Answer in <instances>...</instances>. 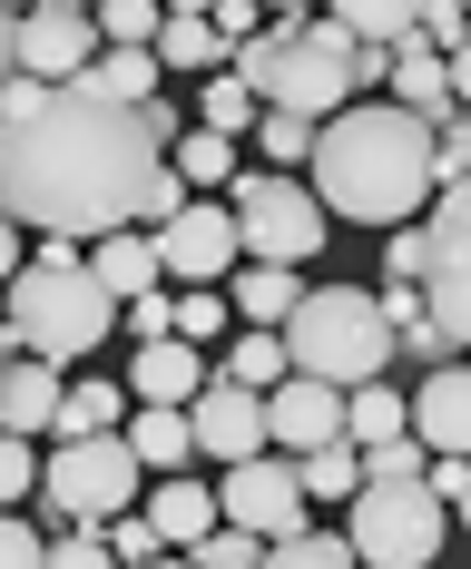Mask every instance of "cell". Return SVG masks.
Masks as SVG:
<instances>
[{"label": "cell", "instance_id": "obj_1", "mask_svg": "<svg viewBox=\"0 0 471 569\" xmlns=\"http://www.w3.org/2000/svg\"><path fill=\"white\" fill-rule=\"evenodd\" d=\"M168 99L118 109L89 79H59L30 118L0 128V217L40 236H118L128 217H168L187 187L168 168Z\"/></svg>", "mask_w": 471, "mask_h": 569}, {"label": "cell", "instance_id": "obj_2", "mask_svg": "<svg viewBox=\"0 0 471 569\" xmlns=\"http://www.w3.org/2000/svg\"><path fill=\"white\" fill-rule=\"evenodd\" d=\"M314 207H344L363 227H412V207H432V118L393 109V99H344V109L314 128Z\"/></svg>", "mask_w": 471, "mask_h": 569}, {"label": "cell", "instance_id": "obj_3", "mask_svg": "<svg viewBox=\"0 0 471 569\" xmlns=\"http://www.w3.org/2000/svg\"><path fill=\"white\" fill-rule=\"evenodd\" d=\"M227 79H245V99L265 109H294V118H334L344 99H363L383 79V50H363L353 30L334 20H275V30H245L227 50Z\"/></svg>", "mask_w": 471, "mask_h": 569}, {"label": "cell", "instance_id": "obj_4", "mask_svg": "<svg viewBox=\"0 0 471 569\" xmlns=\"http://www.w3.org/2000/svg\"><path fill=\"white\" fill-rule=\"evenodd\" d=\"M0 325H10L20 353H40V363H79V353L109 343L118 295L89 284V256H79L69 236H50L30 266H10V284H0Z\"/></svg>", "mask_w": 471, "mask_h": 569}, {"label": "cell", "instance_id": "obj_5", "mask_svg": "<svg viewBox=\"0 0 471 569\" xmlns=\"http://www.w3.org/2000/svg\"><path fill=\"white\" fill-rule=\"evenodd\" d=\"M285 373L304 383H383V363H393V335H383V315H373V295H353V284H314V295H294L285 315Z\"/></svg>", "mask_w": 471, "mask_h": 569}, {"label": "cell", "instance_id": "obj_6", "mask_svg": "<svg viewBox=\"0 0 471 569\" xmlns=\"http://www.w3.org/2000/svg\"><path fill=\"white\" fill-rule=\"evenodd\" d=\"M442 540H452V511L422 491V471L412 481H353V501H344L353 569H432Z\"/></svg>", "mask_w": 471, "mask_h": 569}, {"label": "cell", "instance_id": "obj_7", "mask_svg": "<svg viewBox=\"0 0 471 569\" xmlns=\"http://www.w3.org/2000/svg\"><path fill=\"white\" fill-rule=\"evenodd\" d=\"M30 491H40L59 520L99 530V520H118L128 501H138V452H128L118 432H79V442H59V452L40 461V481H30Z\"/></svg>", "mask_w": 471, "mask_h": 569}, {"label": "cell", "instance_id": "obj_8", "mask_svg": "<svg viewBox=\"0 0 471 569\" xmlns=\"http://www.w3.org/2000/svg\"><path fill=\"white\" fill-rule=\"evenodd\" d=\"M236 246L255 256V266H304L314 246H324V207H314V187H294L285 168L265 177H236Z\"/></svg>", "mask_w": 471, "mask_h": 569}, {"label": "cell", "instance_id": "obj_9", "mask_svg": "<svg viewBox=\"0 0 471 569\" xmlns=\"http://www.w3.org/2000/svg\"><path fill=\"white\" fill-rule=\"evenodd\" d=\"M422 315L462 353L471 335V197L462 187H432V217H422Z\"/></svg>", "mask_w": 471, "mask_h": 569}, {"label": "cell", "instance_id": "obj_10", "mask_svg": "<svg viewBox=\"0 0 471 569\" xmlns=\"http://www.w3.org/2000/svg\"><path fill=\"white\" fill-rule=\"evenodd\" d=\"M217 520H227V530H245V540H285V530H304V491H294V461H275V452L227 461Z\"/></svg>", "mask_w": 471, "mask_h": 569}, {"label": "cell", "instance_id": "obj_11", "mask_svg": "<svg viewBox=\"0 0 471 569\" xmlns=\"http://www.w3.org/2000/svg\"><path fill=\"white\" fill-rule=\"evenodd\" d=\"M99 50V30H89V10H59V0H30L20 20H10V59H20V79H79Z\"/></svg>", "mask_w": 471, "mask_h": 569}, {"label": "cell", "instance_id": "obj_12", "mask_svg": "<svg viewBox=\"0 0 471 569\" xmlns=\"http://www.w3.org/2000/svg\"><path fill=\"white\" fill-rule=\"evenodd\" d=\"M148 246H158V276L207 284V276H227V266H236V217L187 197V207H168V217H158V236H148Z\"/></svg>", "mask_w": 471, "mask_h": 569}, {"label": "cell", "instance_id": "obj_13", "mask_svg": "<svg viewBox=\"0 0 471 569\" xmlns=\"http://www.w3.org/2000/svg\"><path fill=\"white\" fill-rule=\"evenodd\" d=\"M187 442L217 461H255L265 452V393H236V383H197V402H187Z\"/></svg>", "mask_w": 471, "mask_h": 569}, {"label": "cell", "instance_id": "obj_14", "mask_svg": "<svg viewBox=\"0 0 471 569\" xmlns=\"http://www.w3.org/2000/svg\"><path fill=\"white\" fill-rule=\"evenodd\" d=\"M265 442H294V452L344 442V393H334V383H304V373H285V383L265 393Z\"/></svg>", "mask_w": 471, "mask_h": 569}, {"label": "cell", "instance_id": "obj_15", "mask_svg": "<svg viewBox=\"0 0 471 569\" xmlns=\"http://www.w3.org/2000/svg\"><path fill=\"white\" fill-rule=\"evenodd\" d=\"M403 422H412L422 452H462V442H471V383H462V363H432V383L412 393Z\"/></svg>", "mask_w": 471, "mask_h": 569}, {"label": "cell", "instance_id": "obj_16", "mask_svg": "<svg viewBox=\"0 0 471 569\" xmlns=\"http://www.w3.org/2000/svg\"><path fill=\"white\" fill-rule=\"evenodd\" d=\"M197 383H207V363H197V343H177V335H158V343H138V363H128V393L138 402H197Z\"/></svg>", "mask_w": 471, "mask_h": 569}, {"label": "cell", "instance_id": "obj_17", "mask_svg": "<svg viewBox=\"0 0 471 569\" xmlns=\"http://www.w3.org/2000/svg\"><path fill=\"white\" fill-rule=\"evenodd\" d=\"M383 59H393V109H412V118L462 109V89H452V59H432L422 40H412V30H403V40H393Z\"/></svg>", "mask_w": 471, "mask_h": 569}, {"label": "cell", "instance_id": "obj_18", "mask_svg": "<svg viewBox=\"0 0 471 569\" xmlns=\"http://www.w3.org/2000/svg\"><path fill=\"white\" fill-rule=\"evenodd\" d=\"M59 422V363H0V432H50Z\"/></svg>", "mask_w": 471, "mask_h": 569}, {"label": "cell", "instance_id": "obj_19", "mask_svg": "<svg viewBox=\"0 0 471 569\" xmlns=\"http://www.w3.org/2000/svg\"><path fill=\"white\" fill-rule=\"evenodd\" d=\"M118 442L138 452V471H187V461H197L187 412H177V402H138V422H118Z\"/></svg>", "mask_w": 471, "mask_h": 569}, {"label": "cell", "instance_id": "obj_20", "mask_svg": "<svg viewBox=\"0 0 471 569\" xmlns=\"http://www.w3.org/2000/svg\"><path fill=\"white\" fill-rule=\"evenodd\" d=\"M148 530H158L168 550H197V540L217 530V491H207V481H187V471H168V491L148 501Z\"/></svg>", "mask_w": 471, "mask_h": 569}, {"label": "cell", "instance_id": "obj_21", "mask_svg": "<svg viewBox=\"0 0 471 569\" xmlns=\"http://www.w3.org/2000/svg\"><path fill=\"white\" fill-rule=\"evenodd\" d=\"M89 284H109L118 305H128V295H148V284H158V246H148L138 227L99 236V256H89Z\"/></svg>", "mask_w": 471, "mask_h": 569}, {"label": "cell", "instance_id": "obj_22", "mask_svg": "<svg viewBox=\"0 0 471 569\" xmlns=\"http://www.w3.org/2000/svg\"><path fill=\"white\" fill-rule=\"evenodd\" d=\"M148 59H158V69H217V59H227V40H217L197 10H158V40H148Z\"/></svg>", "mask_w": 471, "mask_h": 569}, {"label": "cell", "instance_id": "obj_23", "mask_svg": "<svg viewBox=\"0 0 471 569\" xmlns=\"http://www.w3.org/2000/svg\"><path fill=\"white\" fill-rule=\"evenodd\" d=\"M79 79H89L99 99H118V109H148V99H158V59L148 50H99Z\"/></svg>", "mask_w": 471, "mask_h": 569}, {"label": "cell", "instance_id": "obj_24", "mask_svg": "<svg viewBox=\"0 0 471 569\" xmlns=\"http://www.w3.org/2000/svg\"><path fill=\"white\" fill-rule=\"evenodd\" d=\"M412 422H403V393L393 383H353L344 393V442L363 452V442H403Z\"/></svg>", "mask_w": 471, "mask_h": 569}, {"label": "cell", "instance_id": "obj_25", "mask_svg": "<svg viewBox=\"0 0 471 569\" xmlns=\"http://www.w3.org/2000/svg\"><path fill=\"white\" fill-rule=\"evenodd\" d=\"M118 412H128V393H118V383H99V373H89V383H59V442H79V432H118Z\"/></svg>", "mask_w": 471, "mask_h": 569}, {"label": "cell", "instance_id": "obj_26", "mask_svg": "<svg viewBox=\"0 0 471 569\" xmlns=\"http://www.w3.org/2000/svg\"><path fill=\"white\" fill-rule=\"evenodd\" d=\"M412 10H422V0H324V20H334V30H353L363 50H393V40L412 30Z\"/></svg>", "mask_w": 471, "mask_h": 569}, {"label": "cell", "instance_id": "obj_27", "mask_svg": "<svg viewBox=\"0 0 471 569\" xmlns=\"http://www.w3.org/2000/svg\"><path fill=\"white\" fill-rule=\"evenodd\" d=\"M207 373L236 383V393H275V383H285V343H275V335H245L227 363H207Z\"/></svg>", "mask_w": 471, "mask_h": 569}, {"label": "cell", "instance_id": "obj_28", "mask_svg": "<svg viewBox=\"0 0 471 569\" xmlns=\"http://www.w3.org/2000/svg\"><path fill=\"white\" fill-rule=\"evenodd\" d=\"M353 481H363L353 442H324V452H304V461H294V491H304V501H353Z\"/></svg>", "mask_w": 471, "mask_h": 569}, {"label": "cell", "instance_id": "obj_29", "mask_svg": "<svg viewBox=\"0 0 471 569\" xmlns=\"http://www.w3.org/2000/svg\"><path fill=\"white\" fill-rule=\"evenodd\" d=\"M265 569H353V550H344V530H285V540H265Z\"/></svg>", "mask_w": 471, "mask_h": 569}, {"label": "cell", "instance_id": "obj_30", "mask_svg": "<svg viewBox=\"0 0 471 569\" xmlns=\"http://www.w3.org/2000/svg\"><path fill=\"white\" fill-rule=\"evenodd\" d=\"M168 168H177V187H217V177H236V138H217V128H187Z\"/></svg>", "mask_w": 471, "mask_h": 569}, {"label": "cell", "instance_id": "obj_31", "mask_svg": "<svg viewBox=\"0 0 471 569\" xmlns=\"http://www.w3.org/2000/svg\"><path fill=\"white\" fill-rule=\"evenodd\" d=\"M89 30H99V50H148L158 40V0H99Z\"/></svg>", "mask_w": 471, "mask_h": 569}, {"label": "cell", "instance_id": "obj_32", "mask_svg": "<svg viewBox=\"0 0 471 569\" xmlns=\"http://www.w3.org/2000/svg\"><path fill=\"white\" fill-rule=\"evenodd\" d=\"M236 295H245V315H255V325H285L304 284H294V266H245V284H236Z\"/></svg>", "mask_w": 471, "mask_h": 569}, {"label": "cell", "instance_id": "obj_33", "mask_svg": "<svg viewBox=\"0 0 471 569\" xmlns=\"http://www.w3.org/2000/svg\"><path fill=\"white\" fill-rule=\"evenodd\" d=\"M187 569H265V540H245V530H227V520H217V530L187 550Z\"/></svg>", "mask_w": 471, "mask_h": 569}, {"label": "cell", "instance_id": "obj_34", "mask_svg": "<svg viewBox=\"0 0 471 569\" xmlns=\"http://www.w3.org/2000/svg\"><path fill=\"white\" fill-rule=\"evenodd\" d=\"M217 325H227V295H207V284H187V295L168 305V335L177 343H207Z\"/></svg>", "mask_w": 471, "mask_h": 569}, {"label": "cell", "instance_id": "obj_35", "mask_svg": "<svg viewBox=\"0 0 471 569\" xmlns=\"http://www.w3.org/2000/svg\"><path fill=\"white\" fill-rule=\"evenodd\" d=\"M255 138H265V158H275V168H294V158L314 148V118H294V109H265V118H255Z\"/></svg>", "mask_w": 471, "mask_h": 569}, {"label": "cell", "instance_id": "obj_36", "mask_svg": "<svg viewBox=\"0 0 471 569\" xmlns=\"http://www.w3.org/2000/svg\"><path fill=\"white\" fill-rule=\"evenodd\" d=\"M197 128L236 138V128H245V79H227V69H217V79H207V99H197Z\"/></svg>", "mask_w": 471, "mask_h": 569}, {"label": "cell", "instance_id": "obj_37", "mask_svg": "<svg viewBox=\"0 0 471 569\" xmlns=\"http://www.w3.org/2000/svg\"><path fill=\"white\" fill-rule=\"evenodd\" d=\"M40 569H118L99 530H69V540H40Z\"/></svg>", "mask_w": 471, "mask_h": 569}, {"label": "cell", "instance_id": "obj_38", "mask_svg": "<svg viewBox=\"0 0 471 569\" xmlns=\"http://www.w3.org/2000/svg\"><path fill=\"white\" fill-rule=\"evenodd\" d=\"M158 550H168V540H158V530H148V520H138V511H118V520H109V560H118V569L158 560Z\"/></svg>", "mask_w": 471, "mask_h": 569}, {"label": "cell", "instance_id": "obj_39", "mask_svg": "<svg viewBox=\"0 0 471 569\" xmlns=\"http://www.w3.org/2000/svg\"><path fill=\"white\" fill-rule=\"evenodd\" d=\"M40 481V461H30V442L20 432H0V511H20V491Z\"/></svg>", "mask_w": 471, "mask_h": 569}, {"label": "cell", "instance_id": "obj_40", "mask_svg": "<svg viewBox=\"0 0 471 569\" xmlns=\"http://www.w3.org/2000/svg\"><path fill=\"white\" fill-rule=\"evenodd\" d=\"M383 284H422V227L383 236Z\"/></svg>", "mask_w": 471, "mask_h": 569}, {"label": "cell", "instance_id": "obj_41", "mask_svg": "<svg viewBox=\"0 0 471 569\" xmlns=\"http://www.w3.org/2000/svg\"><path fill=\"white\" fill-rule=\"evenodd\" d=\"M118 315H128V335H138V343H158V335H168V295H158V284H148V295H128Z\"/></svg>", "mask_w": 471, "mask_h": 569}, {"label": "cell", "instance_id": "obj_42", "mask_svg": "<svg viewBox=\"0 0 471 569\" xmlns=\"http://www.w3.org/2000/svg\"><path fill=\"white\" fill-rule=\"evenodd\" d=\"M0 569H40V530L10 520V511H0Z\"/></svg>", "mask_w": 471, "mask_h": 569}, {"label": "cell", "instance_id": "obj_43", "mask_svg": "<svg viewBox=\"0 0 471 569\" xmlns=\"http://www.w3.org/2000/svg\"><path fill=\"white\" fill-rule=\"evenodd\" d=\"M10 266H20V227L0 217V284H10Z\"/></svg>", "mask_w": 471, "mask_h": 569}, {"label": "cell", "instance_id": "obj_44", "mask_svg": "<svg viewBox=\"0 0 471 569\" xmlns=\"http://www.w3.org/2000/svg\"><path fill=\"white\" fill-rule=\"evenodd\" d=\"M10 20H20V10H0V79H10V69H20V59H10Z\"/></svg>", "mask_w": 471, "mask_h": 569}, {"label": "cell", "instance_id": "obj_45", "mask_svg": "<svg viewBox=\"0 0 471 569\" xmlns=\"http://www.w3.org/2000/svg\"><path fill=\"white\" fill-rule=\"evenodd\" d=\"M138 569H187V560H168V550H158V560H138Z\"/></svg>", "mask_w": 471, "mask_h": 569}, {"label": "cell", "instance_id": "obj_46", "mask_svg": "<svg viewBox=\"0 0 471 569\" xmlns=\"http://www.w3.org/2000/svg\"><path fill=\"white\" fill-rule=\"evenodd\" d=\"M158 10H207V0H158Z\"/></svg>", "mask_w": 471, "mask_h": 569}, {"label": "cell", "instance_id": "obj_47", "mask_svg": "<svg viewBox=\"0 0 471 569\" xmlns=\"http://www.w3.org/2000/svg\"><path fill=\"white\" fill-rule=\"evenodd\" d=\"M255 10H304V0H255Z\"/></svg>", "mask_w": 471, "mask_h": 569}, {"label": "cell", "instance_id": "obj_48", "mask_svg": "<svg viewBox=\"0 0 471 569\" xmlns=\"http://www.w3.org/2000/svg\"><path fill=\"white\" fill-rule=\"evenodd\" d=\"M59 10H99V0H59Z\"/></svg>", "mask_w": 471, "mask_h": 569}, {"label": "cell", "instance_id": "obj_49", "mask_svg": "<svg viewBox=\"0 0 471 569\" xmlns=\"http://www.w3.org/2000/svg\"><path fill=\"white\" fill-rule=\"evenodd\" d=\"M0 10H30V0H0Z\"/></svg>", "mask_w": 471, "mask_h": 569}]
</instances>
